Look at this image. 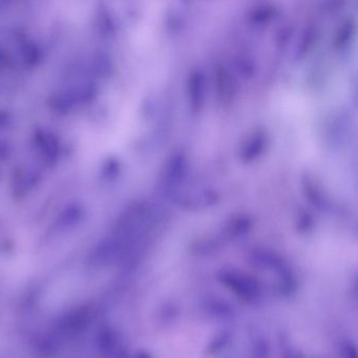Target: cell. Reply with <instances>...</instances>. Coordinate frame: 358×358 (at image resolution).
Wrapping results in <instances>:
<instances>
[{
  "label": "cell",
  "mask_w": 358,
  "mask_h": 358,
  "mask_svg": "<svg viewBox=\"0 0 358 358\" xmlns=\"http://www.w3.org/2000/svg\"><path fill=\"white\" fill-rule=\"evenodd\" d=\"M215 90L217 100L224 106H227L234 100L236 95V83L225 66H219L215 68Z\"/></svg>",
  "instance_id": "obj_1"
},
{
  "label": "cell",
  "mask_w": 358,
  "mask_h": 358,
  "mask_svg": "<svg viewBox=\"0 0 358 358\" xmlns=\"http://www.w3.org/2000/svg\"><path fill=\"white\" fill-rule=\"evenodd\" d=\"M188 98L192 110H199L204 103L205 77L202 71L194 70L188 77Z\"/></svg>",
  "instance_id": "obj_2"
},
{
  "label": "cell",
  "mask_w": 358,
  "mask_h": 358,
  "mask_svg": "<svg viewBox=\"0 0 358 358\" xmlns=\"http://www.w3.org/2000/svg\"><path fill=\"white\" fill-rule=\"evenodd\" d=\"M264 146H265V133L255 131L243 148L242 155H241L243 161L248 162V161H252L253 159L257 158L264 150Z\"/></svg>",
  "instance_id": "obj_3"
},
{
  "label": "cell",
  "mask_w": 358,
  "mask_h": 358,
  "mask_svg": "<svg viewBox=\"0 0 358 358\" xmlns=\"http://www.w3.org/2000/svg\"><path fill=\"white\" fill-rule=\"evenodd\" d=\"M353 30L354 22L352 20H345L343 24H341L339 30L337 31L336 36H335V47L343 48V45H347Z\"/></svg>",
  "instance_id": "obj_4"
}]
</instances>
